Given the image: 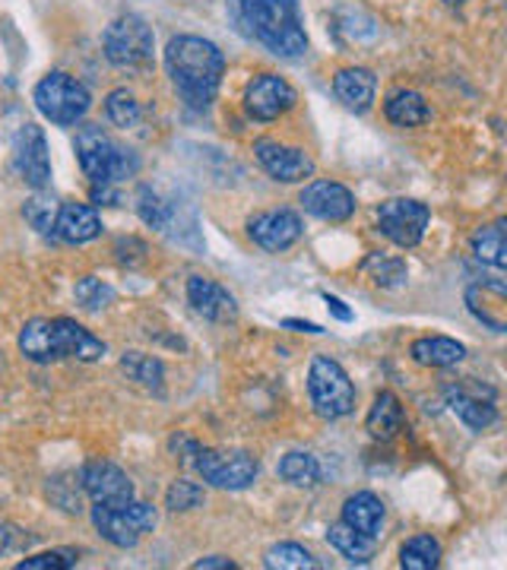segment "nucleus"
Returning a JSON list of instances; mask_svg holds the SVG:
<instances>
[{"mask_svg": "<svg viewBox=\"0 0 507 570\" xmlns=\"http://www.w3.org/2000/svg\"><path fill=\"white\" fill-rule=\"evenodd\" d=\"M101 48L108 63L121 67V70H146L153 67V55H156V36L149 29V22L127 13L105 26L101 32Z\"/></svg>", "mask_w": 507, "mask_h": 570, "instance_id": "nucleus-5", "label": "nucleus"}, {"mask_svg": "<svg viewBox=\"0 0 507 570\" xmlns=\"http://www.w3.org/2000/svg\"><path fill=\"white\" fill-rule=\"evenodd\" d=\"M326 542H330V549H337L340 554H343L349 564H368L371 558H374V542L378 539H371V535H365V532L352 530L349 523H333L330 530H326Z\"/></svg>", "mask_w": 507, "mask_h": 570, "instance_id": "nucleus-26", "label": "nucleus"}, {"mask_svg": "<svg viewBox=\"0 0 507 570\" xmlns=\"http://www.w3.org/2000/svg\"><path fill=\"white\" fill-rule=\"evenodd\" d=\"M187 305L197 317L209 321V324H232L238 317L235 295L209 276H191L187 279Z\"/></svg>", "mask_w": 507, "mask_h": 570, "instance_id": "nucleus-16", "label": "nucleus"}, {"mask_svg": "<svg viewBox=\"0 0 507 570\" xmlns=\"http://www.w3.org/2000/svg\"><path fill=\"white\" fill-rule=\"evenodd\" d=\"M304 223L295 209H264L247 219V238L266 254H283L302 242Z\"/></svg>", "mask_w": 507, "mask_h": 570, "instance_id": "nucleus-11", "label": "nucleus"}, {"mask_svg": "<svg viewBox=\"0 0 507 570\" xmlns=\"http://www.w3.org/2000/svg\"><path fill=\"white\" fill-rule=\"evenodd\" d=\"M505 219H498V223L486 225V228H479L476 235H472V254H476V261L479 264L491 266V269H505L507 266V238H505Z\"/></svg>", "mask_w": 507, "mask_h": 570, "instance_id": "nucleus-27", "label": "nucleus"}, {"mask_svg": "<svg viewBox=\"0 0 507 570\" xmlns=\"http://www.w3.org/2000/svg\"><path fill=\"white\" fill-rule=\"evenodd\" d=\"M77 163L92 184H118L140 171V156L127 149L99 124H86L77 134Z\"/></svg>", "mask_w": 507, "mask_h": 570, "instance_id": "nucleus-3", "label": "nucleus"}, {"mask_svg": "<svg viewBox=\"0 0 507 570\" xmlns=\"http://www.w3.org/2000/svg\"><path fill=\"white\" fill-rule=\"evenodd\" d=\"M409 355L422 367H457L467 358V346L450 336H422L409 346Z\"/></svg>", "mask_w": 507, "mask_h": 570, "instance_id": "nucleus-23", "label": "nucleus"}, {"mask_svg": "<svg viewBox=\"0 0 507 570\" xmlns=\"http://www.w3.org/2000/svg\"><path fill=\"white\" fill-rule=\"evenodd\" d=\"M74 302L82 307V311H89V314H99L105 307L115 302V288L108 283H101L96 276H82L74 285Z\"/></svg>", "mask_w": 507, "mask_h": 570, "instance_id": "nucleus-34", "label": "nucleus"}, {"mask_svg": "<svg viewBox=\"0 0 507 570\" xmlns=\"http://www.w3.org/2000/svg\"><path fill=\"white\" fill-rule=\"evenodd\" d=\"M299 204L321 223H349L355 216V194L340 181H311L302 187Z\"/></svg>", "mask_w": 507, "mask_h": 570, "instance_id": "nucleus-15", "label": "nucleus"}, {"mask_svg": "<svg viewBox=\"0 0 507 570\" xmlns=\"http://www.w3.org/2000/svg\"><path fill=\"white\" fill-rule=\"evenodd\" d=\"M51 330H55V348H58V358H77V362H101L108 346L101 343L99 336H92L86 326H80L70 317H55L51 321Z\"/></svg>", "mask_w": 507, "mask_h": 570, "instance_id": "nucleus-17", "label": "nucleus"}, {"mask_svg": "<svg viewBox=\"0 0 507 570\" xmlns=\"http://www.w3.org/2000/svg\"><path fill=\"white\" fill-rule=\"evenodd\" d=\"M406 425V412L403 403H400V396L397 393H390V390H381L378 396H374V406L368 409V419H365V431L374 438V441H393Z\"/></svg>", "mask_w": 507, "mask_h": 570, "instance_id": "nucleus-22", "label": "nucleus"}, {"mask_svg": "<svg viewBox=\"0 0 507 570\" xmlns=\"http://www.w3.org/2000/svg\"><path fill=\"white\" fill-rule=\"evenodd\" d=\"M308 396H311V406L314 412L326 419V422H337L345 419L352 409H355V384L349 381L345 367L326 355H314L311 367H308Z\"/></svg>", "mask_w": 507, "mask_h": 570, "instance_id": "nucleus-6", "label": "nucleus"}, {"mask_svg": "<svg viewBox=\"0 0 507 570\" xmlns=\"http://www.w3.org/2000/svg\"><path fill=\"white\" fill-rule=\"evenodd\" d=\"M467 305L476 321L488 330L505 333L507 326V288L501 283H479L467 288Z\"/></svg>", "mask_w": 507, "mask_h": 570, "instance_id": "nucleus-20", "label": "nucleus"}, {"mask_svg": "<svg viewBox=\"0 0 507 570\" xmlns=\"http://www.w3.org/2000/svg\"><path fill=\"white\" fill-rule=\"evenodd\" d=\"M51 232L67 245H86L101 235V216L96 206L89 204H61Z\"/></svg>", "mask_w": 507, "mask_h": 570, "instance_id": "nucleus-18", "label": "nucleus"}, {"mask_svg": "<svg viewBox=\"0 0 507 570\" xmlns=\"http://www.w3.org/2000/svg\"><path fill=\"white\" fill-rule=\"evenodd\" d=\"M295 105H299V92L280 73H261L244 89V111L261 124L280 121Z\"/></svg>", "mask_w": 507, "mask_h": 570, "instance_id": "nucleus-10", "label": "nucleus"}, {"mask_svg": "<svg viewBox=\"0 0 507 570\" xmlns=\"http://www.w3.org/2000/svg\"><path fill=\"white\" fill-rule=\"evenodd\" d=\"M441 564V542L435 535H412L400 549V568L403 570H435Z\"/></svg>", "mask_w": 507, "mask_h": 570, "instance_id": "nucleus-31", "label": "nucleus"}, {"mask_svg": "<svg viewBox=\"0 0 507 570\" xmlns=\"http://www.w3.org/2000/svg\"><path fill=\"white\" fill-rule=\"evenodd\" d=\"M264 564L270 570H318L321 561L311 554V551L299 546V542H280V546H270L264 554Z\"/></svg>", "mask_w": 507, "mask_h": 570, "instance_id": "nucleus-32", "label": "nucleus"}, {"mask_svg": "<svg viewBox=\"0 0 507 570\" xmlns=\"http://www.w3.org/2000/svg\"><path fill=\"white\" fill-rule=\"evenodd\" d=\"M20 352L36 362V365H51V362H61L58 358V348H55V330L48 317H32L29 324L20 330Z\"/></svg>", "mask_w": 507, "mask_h": 570, "instance_id": "nucleus-25", "label": "nucleus"}, {"mask_svg": "<svg viewBox=\"0 0 507 570\" xmlns=\"http://www.w3.org/2000/svg\"><path fill=\"white\" fill-rule=\"evenodd\" d=\"M203 504V489L191 479H175L168 491H165V508L172 513H187V510H197Z\"/></svg>", "mask_w": 507, "mask_h": 570, "instance_id": "nucleus-37", "label": "nucleus"}, {"mask_svg": "<svg viewBox=\"0 0 507 570\" xmlns=\"http://www.w3.org/2000/svg\"><path fill=\"white\" fill-rule=\"evenodd\" d=\"M137 213H140L143 223L149 225V228H159V232H165L168 223H172V206L165 204L153 187H140L137 190Z\"/></svg>", "mask_w": 507, "mask_h": 570, "instance_id": "nucleus-36", "label": "nucleus"}, {"mask_svg": "<svg viewBox=\"0 0 507 570\" xmlns=\"http://www.w3.org/2000/svg\"><path fill=\"white\" fill-rule=\"evenodd\" d=\"M285 330H295V333H311V336H321L324 333V326H318V324H311V321H283Z\"/></svg>", "mask_w": 507, "mask_h": 570, "instance_id": "nucleus-42", "label": "nucleus"}, {"mask_svg": "<svg viewBox=\"0 0 507 570\" xmlns=\"http://www.w3.org/2000/svg\"><path fill=\"white\" fill-rule=\"evenodd\" d=\"M10 546H13V532H10V527H3V523H0V554H3V551H10Z\"/></svg>", "mask_w": 507, "mask_h": 570, "instance_id": "nucleus-43", "label": "nucleus"}, {"mask_svg": "<svg viewBox=\"0 0 507 570\" xmlns=\"http://www.w3.org/2000/svg\"><path fill=\"white\" fill-rule=\"evenodd\" d=\"M343 523H349L352 530L365 532L371 539H378L384 532V520H387V508L384 501L371 491H355L349 494L343 504Z\"/></svg>", "mask_w": 507, "mask_h": 570, "instance_id": "nucleus-21", "label": "nucleus"}, {"mask_svg": "<svg viewBox=\"0 0 507 570\" xmlns=\"http://www.w3.org/2000/svg\"><path fill=\"white\" fill-rule=\"evenodd\" d=\"M105 115H108V121L115 124V127H121V130H134L143 118L140 102H137V96L130 89H111L108 99H105Z\"/></svg>", "mask_w": 507, "mask_h": 570, "instance_id": "nucleus-33", "label": "nucleus"}, {"mask_svg": "<svg viewBox=\"0 0 507 570\" xmlns=\"http://www.w3.org/2000/svg\"><path fill=\"white\" fill-rule=\"evenodd\" d=\"M77 561H80V551L51 549V551H41V554H32V558H26V561H20L17 568L20 570H70V568H77Z\"/></svg>", "mask_w": 507, "mask_h": 570, "instance_id": "nucleus-38", "label": "nucleus"}, {"mask_svg": "<svg viewBox=\"0 0 507 570\" xmlns=\"http://www.w3.org/2000/svg\"><path fill=\"white\" fill-rule=\"evenodd\" d=\"M365 273L374 279V285L381 288H397L406 283L409 269L400 257H384V254H371L365 261Z\"/></svg>", "mask_w": 507, "mask_h": 570, "instance_id": "nucleus-35", "label": "nucleus"}, {"mask_svg": "<svg viewBox=\"0 0 507 570\" xmlns=\"http://www.w3.org/2000/svg\"><path fill=\"white\" fill-rule=\"evenodd\" d=\"M384 115L387 121L397 124V127H422V124L431 121V105L416 89H397L387 96Z\"/></svg>", "mask_w": 507, "mask_h": 570, "instance_id": "nucleus-24", "label": "nucleus"}, {"mask_svg": "<svg viewBox=\"0 0 507 570\" xmlns=\"http://www.w3.org/2000/svg\"><path fill=\"white\" fill-rule=\"evenodd\" d=\"M121 367H124V374H127L134 384H140L143 390H149V393H163L165 365L159 362V358H153V355H146V352H124Z\"/></svg>", "mask_w": 507, "mask_h": 570, "instance_id": "nucleus-29", "label": "nucleus"}, {"mask_svg": "<svg viewBox=\"0 0 507 570\" xmlns=\"http://www.w3.org/2000/svg\"><path fill=\"white\" fill-rule=\"evenodd\" d=\"M32 102L41 111V118H48L58 127H74V124H80L89 115L92 92L77 77H70L64 70H55L48 77H41L36 92H32Z\"/></svg>", "mask_w": 507, "mask_h": 570, "instance_id": "nucleus-4", "label": "nucleus"}, {"mask_svg": "<svg viewBox=\"0 0 507 570\" xmlns=\"http://www.w3.org/2000/svg\"><path fill=\"white\" fill-rule=\"evenodd\" d=\"M165 73L187 108L206 111L220 96L225 55L203 36H175L165 45Z\"/></svg>", "mask_w": 507, "mask_h": 570, "instance_id": "nucleus-1", "label": "nucleus"}, {"mask_svg": "<svg viewBox=\"0 0 507 570\" xmlns=\"http://www.w3.org/2000/svg\"><path fill=\"white\" fill-rule=\"evenodd\" d=\"M80 485L92 504H105V508H121L137 498L130 475L108 460H89L80 472Z\"/></svg>", "mask_w": 507, "mask_h": 570, "instance_id": "nucleus-12", "label": "nucleus"}, {"mask_svg": "<svg viewBox=\"0 0 507 570\" xmlns=\"http://www.w3.org/2000/svg\"><path fill=\"white\" fill-rule=\"evenodd\" d=\"M254 159L261 163L266 175L280 184H299L311 178L318 171L314 159L299 149V146H285L280 140H257L254 142Z\"/></svg>", "mask_w": 507, "mask_h": 570, "instance_id": "nucleus-14", "label": "nucleus"}, {"mask_svg": "<svg viewBox=\"0 0 507 570\" xmlns=\"http://www.w3.org/2000/svg\"><path fill=\"white\" fill-rule=\"evenodd\" d=\"M450 409H454V415H457L469 431H486V428L495 425V419H498V409L491 406L488 400H482V396H469L464 390H457V393L450 396Z\"/></svg>", "mask_w": 507, "mask_h": 570, "instance_id": "nucleus-30", "label": "nucleus"}, {"mask_svg": "<svg viewBox=\"0 0 507 570\" xmlns=\"http://www.w3.org/2000/svg\"><path fill=\"white\" fill-rule=\"evenodd\" d=\"M238 564L232 561V558H225V554H209V558H201V561H194V570H235Z\"/></svg>", "mask_w": 507, "mask_h": 570, "instance_id": "nucleus-40", "label": "nucleus"}, {"mask_svg": "<svg viewBox=\"0 0 507 570\" xmlns=\"http://www.w3.org/2000/svg\"><path fill=\"white\" fill-rule=\"evenodd\" d=\"M324 302H326V307L333 311V317H337V321H343V324H349V321L355 317V314H352V311H349V307H345L343 302L337 298V295H326V292H324Z\"/></svg>", "mask_w": 507, "mask_h": 570, "instance_id": "nucleus-41", "label": "nucleus"}, {"mask_svg": "<svg viewBox=\"0 0 507 570\" xmlns=\"http://www.w3.org/2000/svg\"><path fill=\"white\" fill-rule=\"evenodd\" d=\"M22 213H26L29 225H32V228H39V232H51V225H55V216H58L55 204H48L45 197H36V200H29Z\"/></svg>", "mask_w": 507, "mask_h": 570, "instance_id": "nucleus-39", "label": "nucleus"}, {"mask_svg": "<svg viewBox=\"0 0 507 570\" xmlns=\"http://www.w3.org/2000/svg\"><path fill=\"white\" fill-rule=\"evenodd\" d=\"M431 223V209L422 200H409V197H393L378 206V228L387 242L397 247H419L426 238V228Z\"/></svg>", "mask_w": 507, "mask_h": 570, "instance_id": "nucleus-9", "label": "nucleus"}, {"mask_svg": "<svg viewBox=\"0 0 507 570\" xmlns=\"http://www.w3.org/2000/svg\"><path fill=\"white\" fill-rule=\"evenodd\" d=\"M441 3H447V7H464L467 0H441Z\"/></svg>", "mask_w": 507, "mask_h": 570, "instance_id": "nucleus-44", "label": "nucleus"}, {"mask_svg": "<svg viewBox=\"0 0 507 570\" xmlns=\"http://www.w3.org/2000/svg\"><path fill=\"white\" fill-rule=\"evenodd\" d=\"M276 475L283 482H289V485H295V489H311V485L321 482V463L308 450H292V453H285L283 460H280Z\"/></svg>", "mask_w": 507, "mask_h": 570, "instance_id": "nucleus-28", "label": "nucleus"}, {"mask_svg": "<svg viewBox=\"0 0 507 570\" xmlns=\"http://www.w3.org/2000/svg\"><path fill=\"white\" fill-rule=\"evenodd\" d=\"M242 22L247 32L276 58H302L308 51L302 10L295 0H242Z\"/></svg>", "mask_w": 507, "mask_h": 570, "instance_id": "nucleus-2", "label": "nucleus"}, {"mask_svg": "<svg viewBox=\"0 0 507 570\" xmlns=\"http://www.w3.org/2000/svg\"><path fill=\"white\" fill-rule=\"evenodd\" d=\"M92 527L105 542H111L115 549H134L146 532L156 530V510L153 504L143 501H130L121 508H105V504H92Z\"/></svg>", "mask_w": 507, "mask_h": 570, "instance_id": "nucleus-7", "label": "nucleus"}, {"mask_svg": "<svg viewBox=\"0 0 507 570\" xmlns=\"http://www.w3.org/2000/svg\"><path fill=\"white\" fill-rule=\"evenodd\" d=\"M194 456H197L194 460L197 475L213 489L244 491L261 475L257 456H251L247 450H197Z\"/></svg>", "mask_w": 507, "mask_h": 570, "instance_id": "nucleus-8", "label": "nucleus"}, {"mask_svg": "<svg viewBox=\"0 0 507 570\" xmlns=\"http://www.w3.org/2000/svg\"><path fill=\"white\" fill-rule=\"evenodd\" d=\"M333 96L355 115H365L378 96V77L368 67H343L333 73Z\"/></svg>", "mask_w": 507, "mask_h": 570, "instance_id": "nucleus-19", "label": "nucleus"}, {"mask_svg": "<svg viewBox=\"0 0 507 570\" xmlns=\"http://www.w3.org/2000/svg\"><path fill=\"white\" fill-rule=\"evenodd\" d=\"M13 165L20 178L36 190H45L51 184V153L39 124H22L13 140Z\"/></svg>", "mask_w": 507, "mask_h": 570, "instance_id": "nucleus-13", "label": "nucleus"}]
</instances>
